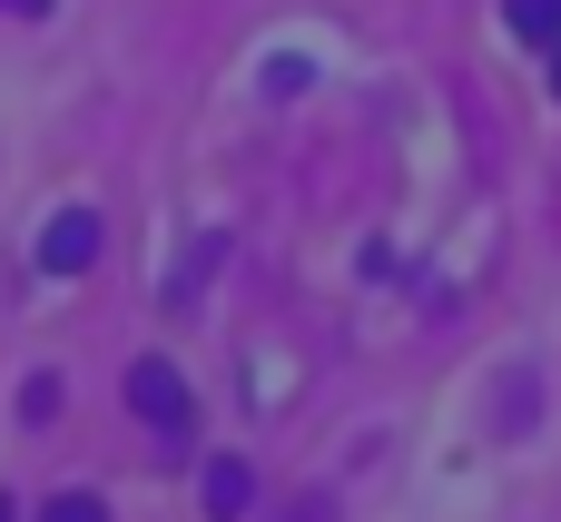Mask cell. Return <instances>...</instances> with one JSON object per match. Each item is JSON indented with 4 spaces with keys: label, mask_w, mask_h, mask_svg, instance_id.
Returning <instances> with one entry per match:
<instances>
[{
    "label": "cell",
    "mask_w": 561,
    "mask_h": 522,
    "mask_svg": "<svg viewBox=\"0 0 561 522\" xmlns=\"http://www.w3.org/2000/svg\"><path fill=\"white\" fill-rule=\"evenodd\" d=\"M128 405H138V424H148L158 444H178V434L197 424V405H187V375H178V365H158V355H138V365H128Z\"/></svg>",
    "instance_id": "6da1fadb"
},
{
    "label": "cell",
    "mask_w": 561,
    "mask_h": 522,
    "mask_svg": "<svg viewBox=\"0 0 561 522\" xmlns=\"http://www.w3.org/2000/svg\"><path fill=\"white\" fill-rule=\"evenodd\" d=\"M0 522H20V513H10V493H0Z\"/></svg>",
    "instance_id": "9c48e42d"
},
{
    "label": "cell",
    "mask_w": 561,
    "mask_h": 522,
    "mask_svg": "<svg viewBox=\"0 0 561 522\" xmlns=\"http://www.w3.org/2000/svg\"><path fill=\"white\" fill-rule=\"evenodd\" d=\"M513 39H561V0H503Z\"/></svg>",
    "instance_id": "277c9868"
},
{
    "label": "cell",
    "mask_w": 561,
    "mask_h": 522,
    "mask_svg": "<svg viewBox=\"0 0 561 522\" xmlns=\"http://www.w3.org/2000/svg\"><path fill=\"white\" fill-rule=\"evenodd\" d=\"M552 89H561V59H552Z\"/></svg>",
    "instance_id": "30bf717a"
},
{
    "label": "cell",
    "mask_w": 561,
    "mask_h": 522,
    "mask_svg": "<svg viewBox=\"0 0 561 522\" xmlns=\"http://www.w3.org/2000/svg\"><path fill=\"white\" fill-rule=\"evenodd\" d=\"M10 10H30V20H39V10H49V0H10Z\"/></svg>",
    "instance_id": "ba28073f"
},
{
    "label": "cell",
    "mask_w": 561,
    "mask_h": 522,
    "mask_svg": "<svg viewBox=\"0 0 561 522\" xmlns=\"http://www.w3.org/2000/svg\"><path fill=\"white\" fill-rule=\"evenodd\" d=\"M39 266H49V276H89V266H99V217H89V207L49 217V237H39Z\"/></svg>",
    "instance_id": "7a4b0ae2"
},
{
    "label": "cell",
    "mask_w": 561,
    "mask_h": 522,
    "mask_svg": "<svg viewBox=\"0 0 561 522\" xmlns=\"http://www.w3.org/2000/svg\"><path fill=\"white\" fill-rule=\"evenodd\" d=\"M247 503H256V474H247L237 454H217V464H207V513H217V522H237Z\"/></svg>",
    "instance_id": "3957f363"
},
{
    "label": "cell",
    "mask_w": 561,
    "mask_h": 522,
    "mask_svg": "<svg viewBox=\"0 0 561 522\" xmlns=\"http://www.w3.org/2000/svg\"><path fill=\"white\" fill-rule=\"evenodd\" d=\"M49 415H59V375H30L20 385V424H49Z\"/></svg>",
    "instance_id": "5b68a950"
},
{
    "label": "cell",
    "mask_w": 561,
    "mask_h": 522,
    "mask_svg": "<svg viewBox=\"0 0 561 522\" xmlns=\"http://www.w3.org/2000/svg\"><path fill=\"white\" fill-rule=\"evenodd\" d=\"M39 522H108V503H99V493H59Z\"/></svg>",
    "instance_id": "8992f818"
},
{
    "label": "cell",
    "mask_w": 561,
    "mask_h": 522,
    "mask_svg": "<svg viewBox=\"0 0 561 522\" xmlns=\"http://www.w3.org/2000/svg\"><path fill=\"white\" fill-rule=\"evenodd\" d=\"M276 522H335V503H325V493H306V503H286Z\"/></svg>",
    "instance_id": "52a82bcc"
}]
</instances>
